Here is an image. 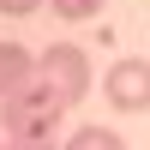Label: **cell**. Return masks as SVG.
Returning a JSON list of instances; mask_svg holds the SVG:
<instances>
[{"label":"cell","mask_w":150,"mask_h":150,"mask_svg":"<svg viewBox=\"0 0 150 150\" xmlns=\"http://www.w3.org/2000/svg\"><path fill=\"white\" fill-rule=\"evenodd\" d=\"M60 114H66V102H60L48 84H30V90H18V96H6V102H0L6 138H54Z\"/></svg>","instance_id":"cell-1"},{"label":"cell","mask_w":150,"mask_h":150,"mask_svg":"<svg viewBox=\"0 0 150 150\" xmlns=\"http://www.w3.org/2000/svg\"><path fill=\"white\" fill-rule=\"evenodd\" d=\"M36 84H48L66 108L84 102V90H90V60H84V48H72V42L42 48V54H36Z\"/></svg>","instance_id":"cell-2"},{"label":"cell","mask_w":150,"mask_h":150,"mask_svg":"<svg viewBox=\"0 0 150 150\" xmlns=\"http://www.w3.org/2000/svg\"><path fill=\"white\" fill-rule=\"evenodd\" d=\"M102 96L114 114H144L150 108V60H114L102 72Z\"/></svg>","instance_id":"cell-3"},{"label":"cell","mask_w":150,"mask_h":150,"mask_svg":"<svg viewBox=\"0 0 150 150\" xmlns=\"http://www.w3.org/2000/svg\"><path fill=\"white\" fill-rule=\"evenodd\" d=\"M36 84V54L24 42H0V102Z\"/></svg>","instance_id":"cell-4"},{"label":"cell","mask_w":150,"mask_h":150,"mask_svg":"<svg viewBox=\"0 0 150 150\" xmlns=\"http://www.w3.org/2000/svg\"><path fill=\"white\" fill-rule=\"evenodd\" d=\"M60 150H132V144L120 138L114 126H78L66 144H60Z\"/></svg>","instance_id":"cell-5"},{"label":"cell","mask_w":150,"mask_h":150,"mask_svg":"<svg viewBox=\"0 0 150 150\" xmlns=\"http://www.w3.org/2000/svg\"><path fill=\"white\" fill-rule=\"evenodd\" d=\"M102 0H54V18H96Z\"/></svg>","instance_id":"cell-6"},{"label":"cell","mask_w":150,"mask_h":150,"mask_svg":"<svg viewBox=\"0 0 150 150\" xmlns=\"http://www.w3.org/2000/svg\"><path fill=\"white\" fill-rule=\"evenodd\" d=\"M42 6V0H0V12H6V18H24V12H36Z\"/></svg>","instance_id":"cell-7"},{"label":"cell","mask_w":150,"mask_h":150,"mask_svg":"<svg viewBox=\"0 0 150 150\" xmlns=\"http://www.w3.org/2000/svg\"><path fill=\"white\" fill-rule=\"evenodd\" d=\"M6 150H54V138H6Z\"/></svg>","instance_id":"cell-8"},{"label":"cell","mask_w":150,"mask_h":150,"mask_svg":"<svg viewBox=\"0 0 150 150\" xmlns=\"http://www.w3.org/2000/svg\"><path fill=\"white\" fill-rule=\"evenodd\" d=\"M0 150H6V144H0Z\"/></svg>","instance_id":"cell-9"}]
</instances>
